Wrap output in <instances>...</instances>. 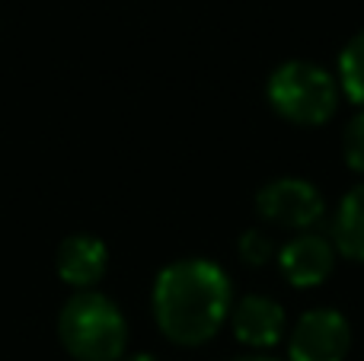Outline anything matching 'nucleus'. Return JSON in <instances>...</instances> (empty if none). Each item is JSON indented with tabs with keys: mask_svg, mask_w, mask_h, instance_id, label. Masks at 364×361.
<instances>
[{
	"mask_svg": "<svg viewBox=\"0 0 364 361\" xmlns=\"http://www.w3.org/2000/svg\"><path fill=\"white\" fill-rule=\"evenodd\" d=\"M154 320L160 333L182 349L211 343L230 320L233 285L230 275L211 259L186 256L164 266L151 291Z\"/></svg>",
	"mask_w": 364,
	"mask_h": 361,
	"instance_id": "1",
	"label": "nucleus"
},
{
	"mask_svg": "<svg viewBox=\"0 0 364 361\" xmlns=\"http://www.w3.org/2000/svg\"><path fill=\"white\" fill-rule=\"evenodd\" d=\"M58 339L77 361H122L128 345V320L112 298L77 291L58 317Z\"/></svg>",
	"mask_w": 364,
	"mask_h": 361,
	"instance_id": "2",
	"label": "nucleus"
},
{
	"mask_svg": "<svg viewBox=\"0 0 364 361\" xmlns=\"http://www.w3.org/2000/svg\"><path fill=\"white\" fill-rule=\"evenodd\" d=\"M339 80L314 61H284L269 74L265 99L284 122L320 128L339 109Z\"/></svg>",
	"mask_w": 364,
	"mask_h": 361,
	"instance_id": "3",
	"label": "nucleus"
},
{
	"mask_svg": "<svg viewBox=\"0 0 364 361\" xmlns=\"http://www.w3.org/2000/svg\"><path fill=\"white\" fill-rule=\"evenodd\" d=\"M326 211L323 192L310 179L278 176L256 192V215L282 230H310Z\"/></svg>",
	"mask_w": 364,
	"mask_h": 361,
	"instance_id": "4",
	"label": "nucleus"
},
{
	"mask_svg": "<svg viewBox=\"0 0 364 361\" xmlns=\"http://www.w3.org/2000/svg\"><path fill=\"white\" fill-rule=\"evenodd\" d=\"M352 349V326L333 307L301 313L288 336V361H346Z\"/></svg>",
	"mask_w": 364,
	"mask_h": 361,
	"instance_id": "5",
	"label": "nucleus"
},
{
	"mask_svg": "<svg viewBox=\"0 0 364 361\" xmlns=\"http://www.w3.org/2000/svg\"><path fill=\"white\" fill-rule=\"evenodd\" d=\"M275 259L291 288H320L336 269V247L326 237L304 230L278 249Z\"/></svg>",
	"mask_w": 364,
	"mask_h": 361,
	"instance_id": "6",
	"label": "nucleus"
},
{
	"mask_svg": "<svg viewBox=\"0 0 364 361\" xmlns=\"http://www.w3.org/2000/svg\"><path fill=\"white\" fill-rule=\"evenodd\" d=\"M230 326L237 343H243L246 349H272L288 333V317H284V307L275 298L243 294L240 301H233Z\"/></svg>",
	"mask_w": 364,
	"mask_h": 361,
	"instance_id": "7",
	"label": "nucleus"
},
{
	"mask_svg": "<svg viewBox=\"0 0 364 361\" xmlns=\"http://www.w3.org/2000/svg\"><path fill=\"white\" fill-rule=\"evenodd\" d=\"M55 269L64 285L77 288V291H93V285L102 281V275L109 269V249L100 237L90 234L64 237L55 253Z\"/></svg>",
	"mask_w": 364,
	"mask_h": 361,
	"instance_id": "8",
	"label": "nucleus"
},
{
	"mask_svg": "<svg viewBox=\"0 0 364 361\" xmlns=\"http://www.w3.org/2000/svg\"><path fill=\"white\" fill-rule=\"evenodd\" d=\"M333 247L352 262H364V179L342 195L333 217Z\"/></svg>",
	"mask_w": 364,
	"mask_h": 361,
	"instance_id": "9",
	"label": "nucleus"
},
{
	"mask_svg": "<svg viewBox=\"0 0 364 361\" xmlns=\"http://www.w3.org/2000/svg\"><path fill=\"white\" fill-rule=\"evenodd\" d=\"M339 90L348 102L364 109V29H358L339 51Z\"/></svg>",
	"mask_w": 364,
	"mask_h": 361,
	"instance_id": "10",
	"label": "nucleus"
},
{
	"mask_svg": "<svg viewBox=\"0 0 364 361\" xmlns=\"http://www.w3.org/2000/svg\"><path fill=\"white\" fill-rule=\"evenodd\" d=\"M342 160L352 173L364 176V109L348 119L346 131H342Z\"/></svg>",
	"mask_w": 364,
	"mask_h": 361,
	"instance_id": "11",
	"label": "nucleus"
},
{
	"mask_svg": "<svg viewBox=\"0 0 364 361\" xmlns=\"http://www.w3.org/2000/svg\"><path fill=\"white\" fill-rule=\"evenodd\" d=\"M237 253L246 266H265V262L275 256V247H272V237L259 227H250L243 237L237 240Z\"/></svg>",
	"mask_w": 364,
	"mask_h": 361,
	"instance_id": "12",
	"label": "nucleus"
},
{
	"mask_svg": "<svg viewBox=\"0 0 364 361\" xmlns=\"http://www.w3.org/2000/svg\"><path fill=\"white\" fill-rule=\"evenodd\" d=\"M122 361H160L157 355H147V352H138V355H128V358H122Z\"/></svg>",
	"mask_w": 364,
	"mask_h": 361,
	"instance_id": "13",
	"label": "nucleus"
},
{
	"mask_svg": "<svg viewBox=\"0 0 364 361\" xmlns=\"http://www.w3.org/2000/svg\"><path fill=\"white\" fill-rule=\"evenodd\" d=\"M233 361H278V358H269V355H243V358H233Z\"/></svg>",
	"mask_w": 364,
	"mask_h": 361,
	"instance_id": "14",
	"label": "nucleus"
}]
</instances>
